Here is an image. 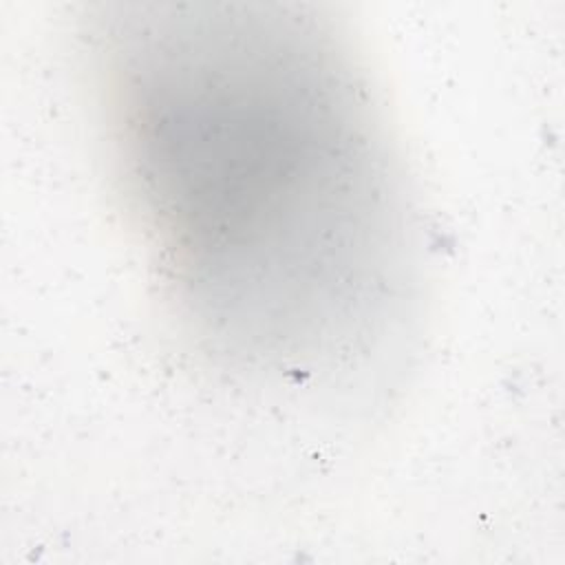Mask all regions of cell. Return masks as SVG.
<instances>
[{"instance_id": "cell-1", "label": "cell", "mask_w": 565, "mask_h": 565, "mask_svg": "<svg viewBox=\"0 0 565 565\" xmlns=\"http://www.w3.org/2000/svg\"><path fill=\"white\" fill-rule=\"evenodd\" d=\"M99 26L115 159L188 320L258 360L335 351L399 232L347 55L313 20L232 7Z\"/></svg>"}]
</instances>
